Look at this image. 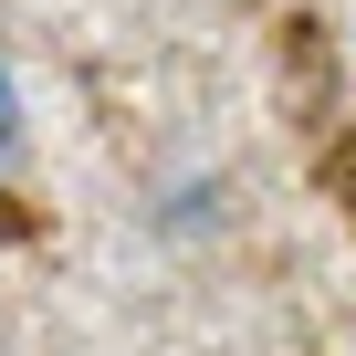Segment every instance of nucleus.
Masks as SVG:
<instances>
[{"label":"nucleus","mask_w":356,"mask_h":356,"mask_svg":"<svg viewBox=\"0 0 356 356\" xmlns=\"http://www.w3.org/2000/svg\"><path fill=\"white\" fill-rule=\"evenodd\" d=\"M22 168V84H11V63H0V178Z\"/></svg>","instance_id":"1"}]
</instances>
